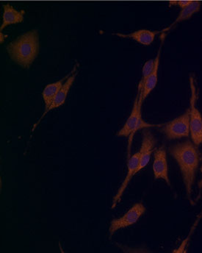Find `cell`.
<instances>
[{
	"instance_id": "6da1fadb",
	"label": "cell",
	"mask_w": 202,
	"mask_h": 253,
	"mask_svg": "<svg viewBox=\"0 0 202 253\" xmlns=\"http://www.w3.org/2000/svg\"><path fill=\"white\" fill-rule=\"evenodd\" d=\"M169 153L179 167L187 197L193 203V189L201 161V153L198 147L189 140L171 146Z\"/></svg>"
},
{
	"instance_id": "7a4b0ae2",
	"label": "cell",
	"mask_w": 202,
	"mask_h": 253,
	"mask_svg": "<svg viewBox=\"0 0 202 253\" xmlns=\"http://www.w3.org/2000/svg\"><path fill=\"white\" fill-rule=\"evenodd\" d=\"M7 52L14 62L28 69L39 55V33L33 30L21 35L7 45Z\"/></svg>"
},
{
	"instance_id": "3957f363",
	"label": "cell",
	"mask_w": 202,
	"mask_h": 253,
	"mask_svg": "<svg viewBox=\"0 0 202 253\" xmlns=\"http://www.w3.org/2000/svg\"><path fill=\"white\" fill-rule=\"evenodd\" d=\"M142 105L139 102V94H137L134 102L133 107H132V111L129 114L126 121L125 122L123 126L118 131V137H128L129 138V144H128V156L127 158L130 157V147L132 146V140H133L134 135L140 129H149L155 126H161V125L151 124L143 120L142 112L141 108Z\"/></svg>"
},
{
	"instance_id": "277c9868",
	"label": "cell",
	"mask_w": 202,
	"mask_h": 253,
	"mask_svg": "<svg viewBox=\"0 0 202 253\" xmlns=\"http://www.w3.org/2000/svg\"><path fill=\"white\" fill-rule=\"evenodd\" d=\"M191 87V98H190V129H191V141L197 147L202 144V116L197 107V94L195 80L190 77Z\"/></svg>"
},
{
	"instance_id": "5b68a950",
	"label": "cell",
	"mask_w": 202,
	"mask_h": 253,
	"mask_svg": "<svg viewBox=\"0 0 202 253\" xmlns=\"http://www.w3.org/2000/svg\"><path fill=\"white\" fill-rule=\"evenodd\" d=\"M161 130L168 140L181 139L191 135L190 110L174 120L161 126Z\"/></svg>"
},
{
	"instance_id": "8992f818",
	"label": "cell",
	"mask_w": 202,
	"mask_h": 253,
	"mask_svg": "<svg viewBox=\"0 0 202 253\" xmlns=\"http://www.w3.org/2000/svg\"><path fill=\"white\" fill-rule=\"evenodd\" d=\"M145 212L146 207L143 203H138L134 204L123 216L113 219L111 221L108 230L110 237L114 236L119 230L126 228L136 224L141 216L144 214Z\"/></svg>"
},
{
	"instance_id": "52a82bcc",
	"label": "cell",
	"mask_w": 202,
	"mask_h": 253,
	"mask_svg": "<svg viewBox=\"0 0 202 253\" xmlns=\"http://www.w3.org/2000/svg\"><path fill=\"white\" fill-rule=\"evenodd\" d=\"M152 171H153L155 180H164L166 184L171 187L167 152L165 147H160V148L157 149L154 153Z\"/></svg>"
},
{
	"instance_id": "ba28073f",
	"label": "cell",
	"mask_w": 202,
	"mask_h": 253,
	"mask_svg": "<svg viewBox=\"0 0 202 253\" xmlns=\"http://www.w3.org/2000/svg\"><path fill=\"white\" fill-rule=\"evenodd\" d=\"M78 66V65H75L73 70L72 71V73H71V75H69L68 79L66 80V82L63 84V87H62L61 89L59 91L58 94L55 96L53 102L51 104L50 106L48 108L46 112L45 113V114H42L41 117L39 119V121H38L37 123L33 126V129H32V132H33V131L35 130L36 126L40 124L41 120L44 118L45 116H46L48 113L53 111V110L56 109V108H58L59 107L62 106V105L65 103V102H66V98H67L68 94H69V91H70L71 88H72V85H73L74 83H75V78H76L77 75H78V72H77Z\"/></svg>"
},
{
	"instance_id": "9c48e42d",
	"label": "cell",
	"mask_w": 202,
	"mask_h": 253,
	"mask_svg": "<svg viewBox=\"0 0 202 253\" xmlns=\"http://www.w3.org/2000/svg\"><path fill=\"white\" fill-rule=\"evenodd\" d=\"M138 165H139V153L138 152V153H135V154L127 158V172H126L124 180H123L121 185L118 190L115 197L113 199L111 209H115L116 206L120 203L122 197L124 194V191H126V188L129 186L131 180L133 178L134 176L137 173H138Z\"/></svg>"
},
{
	"instance_id": "30bf717a",
	"label": "cell",
	"mask_w": 202,
	"mask_h": 253,
	"mask_svg": "<svg viewBox=\"0 0 202 253\" xmlns=\"http://www.w3.org/2000/svg\"><path fill=\"white\" fill-rule=\"evenodd\" d=\"M161 47L158 51L155 58V66L152 73L145 80L143 84H138V94H139V102L144 103L145 99L148 97L152 91L155 89L158 82V70H159L160 59H161Z\"/></svg>"
},
{
	"instance_id": "8fae6325",
	"label": "cell",
	"mask_w": 202,
	"mask_h": 253,
	"mask_svg": "<svg viewBox=\"0 0 202 253\" xmlns=\"http://www.w3.org/2000/svg\"><path fill=\"white\" fill-rule=\"evenodd\" d=\"M155 138L153 134L150 131L144 130L143 132V139L141 142V148L139 151V165H138V172L150 162L152 153H155Z\"/></svg>"
},
{
	"instance_id": "7c38bea8",
	"label": "cell",
	"mask_w": 202,
	"mask_h": 253,
	"mask_svg": "<svg viewBox=\"0 0 202 253\" xmlns=\"http://www.w3.org/2000/svg\"><path fill=\"white\" fill-rule=\"evenodd\" d=\"M25 11L17 10L9 4L3 5L2 23L0 27V31L2 32L6 27L16 25L23 22Z\"/></svg>"
},
{
	"instance_id": "4fadbf2b",
	"label": "cell",
	"mask_w": 202,
	"mask_h": 253,
	"mask_svg": "<svg viewBox=\"0 0 202 253\" xmlns=\"http://www.w3.org/2000/svg\"><path fill=\"white\" fill-rule=\"evenodd\" d=\"M159 32L150 31V30L142 29L133 32V33L123 34V33H116V36L124 39H131L144 46H149L153 43Z\"/></svg>"
},
{
	"instance_id": "5bb4252c",
	"label": "cell",
	"mask_w": 202,
	"mask_h": 253,
	"mask_svg": "<svg viewBox=\"0 0 202 253\" xmlns=\"http://www.w3.org/2000/svg\"><path fill=\"white\" fill-rule=\"evenodd\" d=\"M71 73L68 75L67 76L65 77V78H62L60 81L48 84L43 88V92H42V98H43V103H44V111H43V114L46 112L48 108H49L51 104L53 102L55 96L58 94L59 91L61 89L63 84L66 82V80L68 79Z\"/></svg>"
},
{
	"instance_id": "9a60e30c",
	"label": "cell",
	"mask_w": 202,
	"mask_h": 253,
	"mask_svg": "<svg viewBox=\"0 0 202 253\" xmlns=\"http://www.w3.org/2000/svg\"><path fill=\"white\" fill-rule=\"evenodd\" d=\"M202 2L200 1H192V2L187 6V7L182 8L180 13L178 15L177 18L175 19L174 22L168 27L166 29L164 30L163 32L169 31L170 29L173 28V26L179 22H183V21L188 20L191 19L195 13H198L201 9Z\"/></svg>"
},
{
	"instance_id": "2e32d148",
	"label": "cell",
	"mask_w": 202,
	"mask_h": 253,
	"mask_svg": "<svg viewBox=\"0 0 202 253\" xmlns=\"http://www.w3.org/2000/svg\"><path fill=\"white\" fill-rule=\"evenodd\" d=\"M154 66H155V59L149 60V61H146V62L144 63L142 69V77H141V80L139 84H143L145 80L152 73Z\"/></svg>"
},
{
	"instance_id": "e0dca14e",
	"label": "cell",
	"mask_w": 202,
	"mask_h": 253,
	"mask_svg": "<svg viewBox=\"0 0 202 253\" xmlns=\"http://www.w3.org/2000/svg\"><path fill=\"white\" fill-rule=\"evenodd\" d=\"M193 0H171L169 1L170 5H177L180 7L181 8L187 7L189 5Z\"/></svg>"
},
{
	"instance_id": "ac0fdd59",
	"label": "cell",
	"mask_w": 202,
	"mask_h": 253,
	"mask_svg": "<svg viewBox=\"0 0 202 253\" xmlns=\"http://www.w3.org/2000/svg\"><path fill=\"white\" fill-rule=\"evenodd\" d=\"M199 189H200V194L201 193V191L202 190V177L201 180H200V183H199L198 185Z\"/></svg>"
}]
</instances>
